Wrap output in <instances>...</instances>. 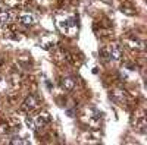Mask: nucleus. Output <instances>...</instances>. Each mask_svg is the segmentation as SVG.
<instances>
[{"label":"nucleus","mask_w":147,"mask_h":145,"mask_svg":"<svg viewBox=\"0 0 147 145\" xmlns=\"http://www.w3.org/2000/svg\"><path fill=\"white\" fill-rule=\"evenodd\" d=\"M49 122H50V116H49L47 113H40V114H37L34 119H27V123H28V126H31V129L41 128V126H44Z\"/></svg>","instance_id":"nucleus-1"},{"label":"nucleus","mask_w":147,"mask_h":145,"mask_svg":"<svg viewBox=\"0 0 147 145\" xmlns=\"http://www.w3.org/2000/svg\"><path fill=\"white\" fill-rule=\"evenodd\" d=\"M109 56L110 59H113V60H121L122 57V48L119 44H112L109 47Z\"/></svg>","instance_id":"nucleus-2"},{"label":"nucleus","mask_w":147,"mask_h":145,"mask_svg":"<svg viewBox=\"0 0 147 145\" xmlns=\"http://www.w3.org/2000/svg\"><path fill=\"white\" fill-rule=\"evenodd\" d=\"M19 22L22 23V25L30 27V25H34V23L37 22V18L32 13H22V15H19Z\"/></svg>","instance_id":"nucleus-3"},{"label":"nucleus","mask_w":147,"mask_h":145,"mask_svg":"<svg viewBox=\"0 0 147 145\" xmlns=\"http://www.w3.org/2000/svg\"><path fill=\"white\" fill-rule=\"evenodd\" d=\"M37 107H38V100H37L34 95H30L25 100V103H24V108H25V110H30V112L35 110Z\"/></svg>","instance_id":"nucleus-4"},{"label":"nucleus","mask_w":147,"mask_h":145,"mask_svg":"<svg viewBox=\"0 0 147 145\" xmlns=\"http://www.w3.org/2000/svg\"><path fill=\"white\" fill-rule=\"evenodd\" d=\"M12 21V13L6 9H0V27H5Z\"/></svg>","instance_id":"nucleus-5"},{"label":"nucleus","mask_w":147,"mask_h":145,"mask_svg":"<svg viewBox=\"0 0 147 145\" xmlns=\"http://www.w3.org/2000/svg\"><path fill=\"white\" fill-rule=\"evenodd\" d=\"M62 85H63V88L66 91H71V90H74V87H75V81H74L72 78H65L63 82H62Z\"/></svg>","instance_id":"nucleus-6"},{"label":"nucleus","mask_w":147,"mask_h":145,"mask_svg":"<svg viewBox=\"0 0 147 145\" xmlns=\"http://www.w3.org/2000/svg\"><path fill=\"white\" fill-rule=\"evenodd\" d=\"M10 144L12 145H27L28 141H24L22 138H13V139L10 141Z\"/></svg>","instance_id":"nucleus-7"}]
</instances>
